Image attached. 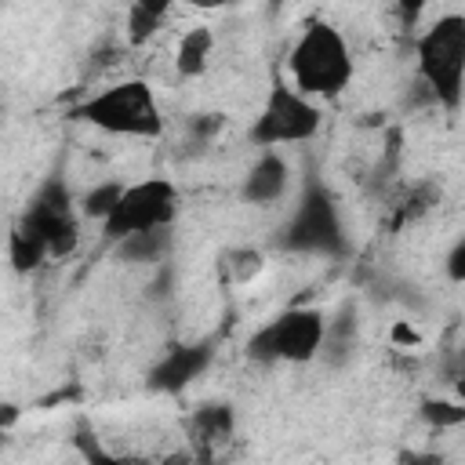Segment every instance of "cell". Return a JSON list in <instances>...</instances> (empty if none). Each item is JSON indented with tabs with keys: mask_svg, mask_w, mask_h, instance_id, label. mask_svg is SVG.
Instances as JSON below:
<instances>
[{
	"mask_svg": "<svg viewBox=\"0 0 465 465\" xmlns=\"http://www.w3.org/2000/svg\"><path fill=\"white\" fill-rule=\"evenodd\" d=\"M203 363H207V345H185V349H174V352H167V360L153 371V381L163 385V389H178V385H185Z\"/></svg>",
	"mask_w": 465,
	"mask_h": 465,
	"instance_id": "obj_11",
	"label": "cell"
},
{
	"mask_svg": "<svg viewBox=\"0 0 465 465\" xmlns=\"http://www.w3.org/2000/svg\"><path fill=\"white\" fill-rule=\"evenodd\" d=\"M76 116L102 134L142 138V142L160 138L167 127L160 98H156L153 84L142 76H127V80H116V84L94 91L91 98H84L76 105Z\"/></svg>",
	"mask_w": 465,
	"mask_h": 465,
	"instance_id": "obj_3",
	"label": "cell"
},
{
	"mask_svg": "<svg viewBox=\"0 0 465 465\" xmlns=\"http://www.w3.org/2000/svg\"><path fill=\"white\" fill-rule=\"evenodd\" d=\"M167 15H171L167 4H131L127 7V22H124L127 25V40L131 44H145L149 36H156L163 29Z\"/></svg>",
	"mask_w": 465,
	"mask_h": 465,
	"instance_id": "obj_12",
	"label": "cell"
},
{
	"mask_svg": "<svg viewBox=\"0 0 465 465\" xmlns=\"http://www.w3.org/2000/svg\"><path fill=\"white\" fill-rule=\"evenodd\" d=\"M25 236H33L47 258H65L76 240H80V222H76V211L65 203V196H40L36 203H29L22 225H18Z\"/></svg>",
	"mask_w": 465,
	"mask_h": 465,
	"instance_id": "obj_7",
	"label": "cell"
},
{
	"mask_svg": "<svg viewBox=\"0 0 465 465\" xmlns=\"http://www.w3.org/2000/svg\"><path fill=\"white\" fill-rule=\"evenodd\" d=\"M291 189V163L280 156V153H262L251 171L243 174V200L247 203H258V207H269V203H280Z\"/></svg>",
	"mask_w": 465,
	"mask_h": 465,
	"instance_id": "obj_9",
	"label": "cell"
},
{
	"mask_svg": "<svg viewBox=\"0 0 465 465\" xmlns=\"http://www.w3.org/2000/svg\"><path fill=\"white\" fill-rule=\"evenodd\" d=\"M389 341H392L396 349H418V345H421V334H418V327H414L411 320H396L392 331H389Z\"/></svg>",
	"mask_w": 465,
	"mask_h": 465,
	"instance_id": "obj_17",
	"label": "cell"
},
{
	"mask_svg": "<svg viewBox=\"0 0 465 465\" xmlns=\"http://www.w3.org/2000/svg\"><path fill=\"white\" fill-rule=\"evenodd\" d=\"M331 320L316 305H291L280 316H272L265 327H258L247 341L254 360L265 363H312L323 356Z\"/></svg>",
	"mask_w": 465,
	"mask_h": 465,
	"instance_id": "obj_5",
	"label": "cell"
},
{
	"mask_svg": "<svg viewBox=\"0 0 465 465\" xmlns=\"http://www.w3.org/2000/svg\"><path fill=\"white\" fill-rule=\"evenodd\" d=\"M352 76H356V58L345 33L327 18H312L291 44L287 80L312 102H331L352 84Z\"/></svg>",
	"mask_w": 465,
	"mask_h": 465,
	"instance_id": "obj_1",
	"label": "cell"
},
{
	"mask_svg": "<svg viewBox=\"0 0 465 465\" xmlns=\"http://www.w3.org/2000/svg\"><path fill=\"white\" fill-rule=\"evenodd\" d=\"M196 465H214V458H211V450H203V454L196 458Z\"/></svg>",
	"mask_w": 465,
	"mask_h": 465,
	"instance_id": "obj_20",
	"label": "cell"
},
{
	"mask_svg": "<svg viewBox=\"0 0 465 465\" xmlns=\"http://www.w3.org/2000/svg\"><path fill=\"white\" fill-rule=\"evenodd\" d=\"M178 218V185L171 178H142L124 185V196L116 203V211L102 222V236L116 247L124 240L134 236H149V232H167Z\"/></svg>",
	"mask_w": 465,
	"mask_h": 465,
	"instance_id": "obj_6",
	"label": "cell"
},
{
	"mask_svg": "<svg viewBox=\"0 0 465 465\" xmlns=\"http://www.w3.org/2000/svg\"><path fill=\"white\" fill-rule=\"evenodd\" d=\"M323 113L320 102H312L309 94H302L287 76H276L251 120L247 138L262 149V153H276L283 145H302L312 142L320 134Z\"/></svg>",
	"mask_w": 465,
	"mask_h": 465,
	"instance_id": "obj_4",
	"label": "cell"
},
{
	"mask_svg": "<svg viewBox=\"0 0 465 465\" xmlns=\"http://www.w3.org/2000/svg\"><path fill=\"white\" fill-rule=\"evenodd\" d=\"M116 251L127 258V262H153L167 251V232H149V236H134V240H124L116 243Z\"/></svg>",
	"mask_w": 465,
	"mask_h": 465,
	"instance_id": "obj_16",
	"label": "cell"
},
{
	"mask_svg": "<svg viewBox=\"0 0 465 465\" xmlns=\"http://www.w3.org/2000/svg\"><path fill=\"white\" fill-rule=\"evenodd\" d=\"M447 276L454 283H465V232L454 240V247L447 251Z\"/></svg>",
	"mask_w": 465,
	"mask_h": 465,
	"instance_id": "obj_18",
	"label": "cell"
},
{
	"mask_svg": "<svg viewBox=\"0 0 465 465\" xmlns=\"http://www.w3.org/2000/svg\"><path fill=\"white\" fill-rule=\"evenodd\" d=\"M211 58H214V29H207V25H189V29H182L178 33V40H174V73L182 76V80H196V76H203L207 73V65H211Z\"/></svg>",
	"mask_w": 465,
	"mask_h": 465,
	"instance_id": "obj_10",
	"label": "cell"
},
{
	"mask_svg": "<svg viewBox=\"0 0 465 465\" xmlns=\"http://www.w3.org/2000/svg\"><path fill=\"white\" fill-rule=\"evenodd\" d=\"M421 418L432 429H454V425H465V403L461 400H425Z\"/></svg>",
	"mask_w": 465,
	"mask_h": 465,
	"instance_id": "obj_15",
	"label": "cell"
},
{
	"mask_svg": "<svg viewBox=\"0 0 465 465\" xmlns=\"http://www.w3.org/2000/svg\"><path fill=\"white\" fill-rule=\"evenodd\" d=\"M84 458H87V465H134V461H124V458H116L94 443H84Z\"/></svg>",
	"mask_w": 465,
	"mask_h": 465,
	"instance_id": "obj_19",
	"label": "cell"
},
{
	"mask_svg": "<svg viewBox=\"0 0 465 465\" xmlns=\"http://www.w3.org/2000/svg\"><path fill=\"white\" fill-rule=\"evenodd\" d=\"M120 196H124V182H102V185H91V189L80 196V214H87V218H94V222L102 225V222L116 211Z\"/></svg>",
	"mask_w": 465,
	"mask_h": 465,
	"instance_id": "obj_13",
	"label": "cell"
},
{
	"mask_svg": "<svg viewBox=\"0 0 465 465\" xmlns=\"http://www.w3.org/2000/svg\"><path fill=\"white\" fill-rule=\"evenodd\" d=\"M283 243L294 247V251H334L341 243V225H338V214H334L331 200L327 196L302 200L291 225H287Z\"/></svg>",
	"mask_w": 465,
	"mask_h": 465,
	"instance_id": "obj_8",
	"label": "cell"
},
{
	"mask_svg": "<svg viewBox=\"0 0 465 465\" xmlns=\"http://www.w3.org/2000/svg\"><path fill=\"white\" fill-rule=\"evenodd\" d=\"M225 269H229V280H232V283H251L254 276H262L265 254L254 251V247H236V251H229Z\"/></svg>",
	"mask_w": 465,
	"mask_h": 465,
	"instance_id": "obj_14",
	"label": "cell"
},
{
	"mask_svg": "<svg viewBox=\"0 0 465 465\" xmlns=\"http://www.w3.org/2000/svg\"><path fill=\"white\" fill-rule=\"evenodd\" d=\"M418 84L443 109H458L465 98V15L443 11L414 36Z\"/></svg>",
	"mask_w": 465,
	"mask_h": 465,
	"instance_id": "obj_2",
	"label": "cell"
}]
</instances>
